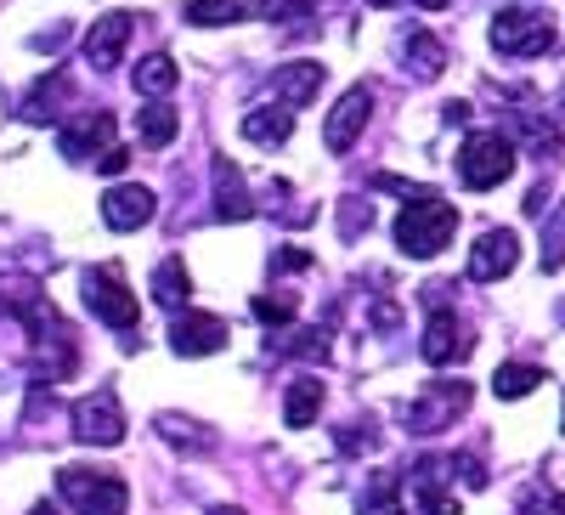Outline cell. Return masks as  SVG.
Returning a JSON list of instances; mask_svg holds the SVG:
<instances>
[{"label": "cell", "mask_w": 565, "mask_h": 515, "mask_svg": "<svg viewBox=\"0 0 565 515\" xmlns=\"http://www.w3.org/2000/svg\"><path fill=\"white\" fill-rule=\"evenodd\" d=\"M463 408H469V386H463V380H436V386H424L418 397H407L402 425H407L413 437H436V431L452 425Z\"/></svg>", "instance_id": "4"}, {"label": "cell", "mask_w": 565, "mask_h": 515, "mask_svg": "<svg viewBox=\"0 0 565 515\" xmlns=\"http://www.w3.org/2000/svg\"><path fill=\"white\" fill-rule=\"evenodd\" d=\"M159 431H164V437H175V448H186V453H204V448H210V431H204V425H193V419L159 413Z\"/></svg>", "instance_id": "28"}, {"label": "cell", "mask_w": 565, "mask_h": 515, "mask_svg": "<svg viewBox=\"0 0 565 515\" xmlns=\"http://www.w3.org/2000/svg\"><path fill=\"white\" fill-rule=\"evenodd\" d=\"M266 23H306L311 12H317V0H260L255 7Z\"/></svg>", "instance_id": "31"}, {"label": "cell", "mask_w": 565, "mask_h": 515, "mask_svg": "<svg viewBox=\"0 0 565 515\" xmlns=\"http://www.w3.org/2000/svg\"><path fill=\"white\" fill-rule=\"evenodd\" d=\"M215 204H221V221H249V216H255V204H249V181H244V170L232 165V159L215 165Z\"/></svg>", "instance_id": "16"}, {"label": "cell", "mask_w": 565, "mask_h": 515, "mask_svg": "<svg viewBox=\"0 0 565 515\" xmlns=\"http://www.w3.org/2000/svg\"><path fill=\"white\" fill-rule=\"evenodd\" d=\"M271 351L277 357H328V335L322 329H300L289 340H271Z\"/></svg>", "instance_id": "30"}, {"label": "cell", "mask_w": 565, "mask_h": 515, "mask_svg": "<svg viewBox=\"0 0 565 515\" xmlns=\"http://www.w3.org/2000/svg\"><path fill=\"white\" fill-rule=\"evenodd\" d=\"M322 380H295L289 386V397H282V425H295V431H306L311 419L322 413Z\"/></svg>", "instance_id": "22"}, {"label": "cell", "mask_w": 565, "mask_h": 515, "mask_svg": "<svg viewBox=\"0 0 565 515\" xmlns=\"http://www.w3.org/2000/svg\"><path fill=\"white\" fill-rule=\"evenodd\" d=\"M125 165H130V154H125V148H108V154L97 159V176H119Z\"/></svg>", "instance_id": "34"}, {"label": "cell", "mask_w": 565, "mask_h": 515, "mask_svg": "<svg viewBox=\"0 0 565 515\" xmlns=\"http://www.w3.org/2000/svg\"><path fill=\"white\" fill-rule=\"evenodd\" d=\"M295 306H300V301H295L289 290H271V295H255V317L266 323V329H289V323L300 317Z\"/></svg>", "instance_id": "27"}, {"label": "cell", "mask_w": 565, "mask_h": 515, "mask_svg": "<svg viewBox=\"0 0 565 515\" xmlns=\"http://www.w3.org/2000/svg\"><path fill=\"white\" fill-rule=\"evenodd\" d=\"M255 7L249 0H186L181 18L193 23V29H226V23H244Z\"/></svg>", "instance_id": "18"}, {"label": "cell", "mask_w": 565, "mask_h": 515, "mask_svg": "<svg viewBox=\"0 0 565 515\" xmlns=\"http://www.w3.org/2000/svg\"><path fill=\"white\" fill-rule=\"evenodd\" d=\"M373 448V419H362V425H345L340 431V453H367Z\"/></svg>", "instance_id": "32"}, {"label": "cell", "mask_w": 565, "mask_h": 515, "mask_svg": "<svg viewBox=\"0 0 565 515\" xmlns=\"http://www.w3.org/2000/svg\"><path fill=\"white\" fill-rule=\"evenodd\" d=\"M537 386H543V368H537V362H503V368L492 374V391H498L503 402L526 397V391H537Z\"/></svg>", "instance_id": "24"}, {"label": "cell", "mask_w": 565, "mask_h": 515, "mask_svg": "<svg viewBox=\"0 0 565 515\" xmlns=\"http://www.w3.org/2000/svg\"><path fill=\"white\" fill-rule=\"evenodd\" d=\"M509 170H514V148H509V136H498V130H476L458 148V176H463V187H476V193L509 181Z\"/></svg>", "instance_id": "5"}, {"label": "cell", "mask_w": 565, "mask_h": 515, "mask_svg": "<svg viewBox=\"0 0 565 515\" xmlns=\"http://www.w3.org/2000/svg\"><path fill=\"white\" fill-rule=\"evenodd\" d=\"M103 221L114 232H136V227H148L153 221V193L148 187H136V181H119L103 193Z\"/></svg>", "instance_id": "12"}, {"label": "cell", "mask_w": 565, "mask_h": 515, "mask_svg": "<svg viewBox=\"0 0 565 515\" xmlns=\"http://www.w3.org/2000/svg\"><path fill=\"white\" fill-rule=\"evenodd\" d=\"M186 295H193V272H186L175 255H170V261H159V266H153V301H159V306H170V312H181V306H186Z\"/></svg>", "instance_id": "21"}, {"label": "cell", "mask_w": 565, "mask_h": 515, "mask_svg": "<svg viewBox=\"0 0 565 515\" xmlns=\"http://www.w3.org/2000/svg\"><path fill=\"white\" fill-rule=\"evenodd\" d=\"M68 74H52V80H40L34 85V97L23 103V119H45V125H52L57 119V108H63V97H68Z\"/></svg>", "instance_id": "25"}, {"label": "cell", "mask_w": 565, "mask_h": 515, "mask_svg": "<svg viewBox=\"0 0 565 515\" xmlns=\"http://www.w3.org/2000/svg\"><path fill=\"white\" fill-rule=\"evenodd\" d=\"M514 261H521V239H514L509 227H492L476 239V250H469V277H476V284H498V277L514 272Z\"/></svg>", "instance_id": "9"}, {"label": "cell", "mask_w": 565, "mask_h": 515, "mask_svg": "<svg viewBox=\"0 0 565 515\" xmlns=\"http://www.w3.org/2000/svg\"><path fill=\"white\" fill-rule=\"evenodd\" d=\"M492 45L503 57H543L554 52V18L537 7H503L492 18Z\"/></svg>", "instance_id": "3"}, {"label": "cell", "mask_w": 565, "mask_h": 515, "mask_svg": "<svg viewBox=\"0 0 565 515\" xmlns=\"http://www.w3.org/2000/svg\"><path fill=\"white\" fill-rule=\"evenodd\" d=\"M565 266V204L543 221V272H559Z\"/></svg>", "instance_id": "29"}, {"label": "cell", "mask_w": 565, "mask_h": 515, "mask_svg": "<svg viewBox=\"0 0 565 515\" xmlns=\"http://www.w3.org/2000/svg\"><path fill=\"white\" fill-rule=\"evenodd\" d=\"M57 493L74 515H125L130 509V487L108 471H90V464H63Z\"/></svg>", "instance_id": "2"}, {"label": "cell", "mask_w": 565, "mask_h": 515, "mask_svg": "<svg viewBox=\"0 0 565 515\" xmlns=\"http://www.w3.org/2000/svg\"><path fill=\"white\" fill-rule=\"evenodd\" d=\"M271 85H277L282 108H306V103H317V91H322V63H282L271 74Z\"/></svg>", "instance_id": "15"}, {"label": "cell", "mask_w": 565, "mask_h": 515, "mask_svg": "<svg viewBox=\"0 0 565 515\" xmlns=\"http://www.w3.org/2000/svg\"><path fill=\"white\" fill-rule=\"evenodd\" d=\"M74 437L90 448H119L125 442V408L103 391V397H85L74 408Z\"/></svg>", "instance_id": "8"}, {"label": "cell", "mask_w": 565, "mask_h": 515, "mask_svg": "<svg viewBox=\"0 0 565 515\" xmlns=\"http://www.w3.org/2000/svg\"><path fill=\"white\" fill-rule=\"evenodd\" d=\"M306 266H311L306 250H277V255H271V272H282V277H289V272H306Z\"/></svg>", "instance_id": "33"}, {"label": "cell", "mask_w": 565, "mask_h": 515, "mask_svg": "<svg viewBox=\"0 0 565 515\" xmlns=\"http://www.w3.org/2000/svg\"><path fill=\"white\" fill-rule=\"evenodd\" d=\"M226 340H232V329H226V317H215V312H175L170 317V346L181 351V357H215V351H226Z\"/></svg>", "instance_id": "7"}, {"label": "cell", "mask_w": 565, "mask_h": 515, "mask_svg": "<svg viewBox=\"0 0 565 515\" xmlns=\"http://www.w3.org/2000/svg\"><path fill=\"white\" fill-rule=\"evenodd\" d=\"M175 57H164V52H153V57H141L136 63V91H141V97H148V103H164L170 97V91H175Z\"/></svg>", "instance_id": "20"}, {"label": "cell", "mask_w": 565, "mask_h": 515, "mask_svg": "<svg viewBox=\"0 0 565 515\" xmlns=\"http://www.w3.org/2000/svg\"><path fill=\"white\" fill-rule=\"evenodd\" d=\"M175 130H181V119H175L170 103H148V108L136 114V136H141L148 148H170V143H175Z\"/></svg>", "instance_id": "23"}, {"label": "cell", "mask_w": 565, "mask_h": 515, "mask_svg": "<svg viewBox=\"0 0 565 515\" xmlns=\"http://www.w3.org/2000/svg\"><path fill=\"white\" fill-rule=\"evenodd\" d=\"M362 515H407L396 476H373V482H367V493H362Z\"/></svg>", "instance_id": "26"}, {"label": "cell", "mask_w": 565, "mask_h": 515, "mask_svg": "<svg viewBox=\"0 0 565 515\" xmlns=\"http://www.w3.org/2000/svg\"><path fill=\"white\" fill-rule=\"evenodd\" d=\"M413 7H424V12H441V7H452V0H413Z\"/></svg>", "instance_id": "35"}, {"label": "cell", "mask_w": 565, "mask_h": 515, "mask_svg": "<svg viewBox=\"0 0 565 515\" xmlns=\"http://www.w3.org/2000/svg\"><path fill=\"white\" fill-rule=\"evenodd\" d=\"M57 148H63V159H74V165L97 159V154H108V148H114V114H90V119L63 125Z\"/></svg>", "instance_id": "13"}, {"label": "cell", "mask_w": 565, "mask_h": 515, "mask_svg": "<svg viewBox=\"0 0 565 515\" xmlns=\"http://www.w3.org/2000/svg\"><path fill=\"white\" fill-rule=\"evenodd\" d=\"M29 515H57V504H34Z\"/></svg>", "instance_id": "36"}, {"label": "cell", "mask_w": 565, "mask_h": 515, "mask_svg": "<svg viewBox=\"0 0 565 515\" xmlns=\"http://www.w3.org/2000/svg\"><path fill=\"white\" fill-rule=\"evenodd\" d=\"M85 301L108 329H136V295L125 284V266L119 261H97L85 272Z\"/></svg>", "instance_id": "6"}, {"label": "cell", "mask_w": 565, "mask_h": 515, "mask_svg": "<svg viewBox=\"0 0 565 515\" xmlns=\"http://www.w3.org/2000/svg\"><path fill=\"white\" fill-rule=\"evenodd\" d=\"M210 515H244V509H210Z\"/></svg>", "instance_id": "37"}, {"label": "cell", "mask_w": 565, "mask_h": 515, "mask_svg": "<svg viewBox=\"0 0 565 515\" xmlns=\"http://www.w3.org/2000/svg\"><path fill=\"white\" fill-rule=\"evenodd\" d=\"M130 29H136V18H130V12H108L103 23H90V34H85V63L97 69V74L119 69V57H125V40H130Z\"/></svg>", "instance_id": "11"}, {"label": "cell", "mask_w": 565, "mask_h": 515, "mask_svg": "<svg viewBox=\"0 0 565 515\" xmlns=\"http://www.w3.org/2000/svg\"><path fill=\"white\" fill-rule=\"evenodd\" d=\"M452 232H458V210H452L447 199H436V193L407 199L402 216H396V244H402V255H413V261L441 255V250L452 244Z\"/></svg>", "instance_id": "1"}, {"label": "cell", "mask_w": 565, "mask_h": 515, "mask_svg": "<svg viewBox=\"0 0 565 515\" xmlns=\"http://www.w3.org/2000/svg\"><path fill=\"white\" fill-rule=\"evenodd\" d=\"M367 114H373V91H367V85H351L345 97L334 103V114H328V130H322L328 154H351L356 136H362V125H367Z\"/></svg>", "instance_id": "10"}, {"label": "cell", "mask_w": 565, "mask_h": 515, "mask_svg": "<svg viewBox=\"0 0 565 515\" xmlns=\"http://www.w3.org/2000/svg\"><path fill=\"white\" fill-rule=\"evenodd\" d=\"M289 130H295V108H255L249 119H244V136L249 143H260V148H282L289 143Z\"/></svg>", "instance_id": "19"}, {"label": "cell", "mask_w": 565, "mask_h": 515, "mask_svg": "<svg viewBox=\"0 0 565 515\" xmlns=\"http://www.w3.org/2000/svg\"><path fill=\"white\" fill-rule=\"evenodd\" d=\"M402 57H407V69H413L418 80H436V74H441V63H447V45H441L430 29H407Z\"/></svg>", "instance_id": "17"}, {"label": "cell", "mask_w": 565, "mask_h": 515, "mask_svg": "<svg viewBox=\"0 0 565 515\" xmlns=\"http://www.w3.org/2000/svg\"><path fill=\"white\" fill-rule=\"evenodd\" d=\"M469 329L452 317V312H430V329H424V357H430L436 368H447V362H463L469 357Z\"/></svg>", "instance_id": "14"}]
</instances>
